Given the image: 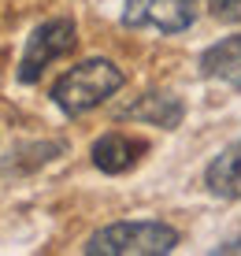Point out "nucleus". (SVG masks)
<instances>
[{"mask_svg":"<svg viewBox=\"0 0 241 256\" xmlns=\"http://www.w3.org/2000/svg\"><path fill=\"white\" fill-rule=\"evenodd\" d=\"M122 70L112 60H86V64L70 67L56 86H52V100L67 112V116H86L96 104H104L108 96L122 90Z\"/></svg>","mask_w":241,"mask_h":256,"instance_id":"nucleus-1","label":"nucleus"},{"mask_svg":"<svg viewBox=\"0 0 241 256\" xmlns=\"http://www.w3.org/2000/svg\"><path fill=\"white\" fill-rule=\"evenodd\" d=\"M178 245V230L156 219L145 223H112L104 230H96L86 242L89 256H160L171 252Z\"/></svg>","mask_w":241,"mask_h":256,"instance_id":"nucleus-2","label":"nucleus"},{"mask_svg":"<svg viewBox=\"0 0 241 256\" xmlns=\"http://www.w3.org/2000/svg\"><path fill=\"white\" fill-rule=\"evenodd\" d=\"M78 45V30L70 19H48L41 22L38 30L30 34L22 52V64H19V82H38L41 70L52 64V60H64L67 52H74Z\"/></svg>","mask_w":241,"mask_h":256,"instance_id":"nucleus-3","label":"nucleus"},{"mask_svg":"<svg viewBox=\"0 0 241 256\" xmlns=\"http://www.w3.org/2000/svg\"><path fill=\"white\" fill-rule=\"evenodd\" d=\"M193 15H197V0H126L122 22L126 26L152 22L167 34H178L193 22Z\"/></svg>","mask_w":241,"mask_h":256,"instance_id":"nucleus-4","label":"nucleus"},{"mask_svg":"<svg viewBox=\"0 0 241 256\" xmlns=\"http://www.w3.org/2000/svg\"><path fill=\"white\" fill-rule=\"evenodd\" d=\"M145 148H148L145 141L112 130V134H104V138L93 141V164L100 167L104 174H122V171H130V167L141 160Z\"/></svg>","mask_w":241,"mask_h":256,"instance_id":"nucleus-5","label":"nucleus"},{"mask_svg":"<svg viewBox=\"0 0 241 256\" xmlns=\"http://www.w3.org/2000/svg\"><path fill=\"white\" fill-rule=\"evenodd\" d=\"M186 108L174 93H148L141 96L138 104L122 108V119H138V122H148V126H164V130H174L182 122Z\"/></svg>","mask_w":241,"mask_h":256,"instance_id":"nucleus-6","label":"nucleus"},{"mask_svg":"<svg viewBox=\"0 0 241 256\" xmlns=\"http://www.w3.org/2000/svg\"><path fill=\"white\" fill-rule=\"evenodd\" d=\"M204 182H208V190L216 193V197H226V200L241 197V141L226 145L216 160L208 164Z\"/></svg>","mask_w":241,"mask_h":256,"instance_id":"nucleus-7","label":"nucleus"},{"mask_svg":"<svg viewBox=\"0 0 241 256\" xmlns=\"http://www.w3.org/2000/svg\"><path fill=\"white\" fill-rule=\"evenodd\" d=\"M200 70H204V78H216V82H226L234 90H241V34L212 45L200 56Z\"/></svg>","mask_w":241,"mask_h":256,"instance_id":"nucleus-8","label":"nucleus"},{"mask_svg":"<svg viewBox=\"0 0 241 256\" xmlns=\"http://www.w3.org/2000/svg\"><path fill=\"white\" fill-rule=\"evenodd\" d=\"M208 8L222 22H241V0H208Z\"/></svg>","mask_w":241,"mask_h":256,"instance_id":"nucleus-9","label":"nucleus"}]
</instances>
